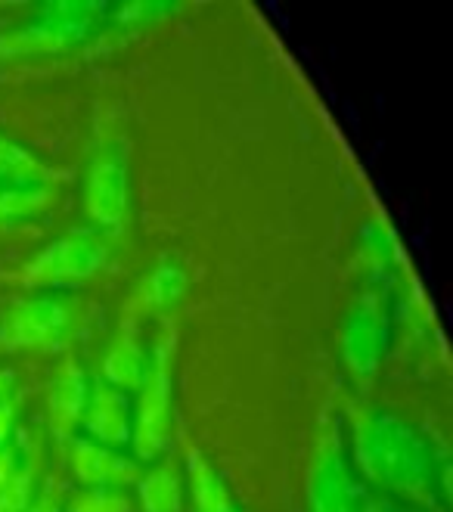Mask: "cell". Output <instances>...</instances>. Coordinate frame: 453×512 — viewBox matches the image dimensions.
<instances>
[{
	"instance_id": "obj_4",
	"label": "cell",
	"mask_w": 453,
	"mask_h": 512,
	"mask_svg": "<svg viewBox=\"0 0 453 512\" xmlns=\"http://www.w3.org/2000/svg\"><path fill=\"white\" fill-rule=\"evenodd\" d=\"M84 212L103 233H115L128 218V159L112 143L103 146L87 165Z\"/></svg>"
},
{
	"instance_id": "obj_16",
	"label": "cell",
	"mask_w": 453,
	"mask_h": 512,
	"mask_svg": "<svg viewBox=\"0 0 453 512\" xmlns=\"http://www.w3.org/2000/svg\"><path fill=\"white\" fill-rule=\"evenodd\" d=\"M22 466H19V457H16V450L13 447H0V491H4L10 481H13V475L19 472Z\"/></svg>"
},
{
	"instance_id": "obj_9",
	"label": "cell",
	"mask_w": 453,
	"mask_h": 512,
	"mask_svg": "<svg viewBox=\"0 0 453 512\" xmlns=\"http://www.w3.org/2000/svg\"><path fill=\"white\" fill-rule=\"evenodd\" d=\"M149 370V354L143 351L140 345V336L134 326H125L122 333H118L106 351V360H103V382L118 388V391H137L143 376Z\"/></svg>"
},
{
	"instance_id": "obj_6",
	"label": "cell",
	"mask_w": 453,
	"mask_h": 512,
	"mask_svg": "<svg viewBox=\"0 0 453 512\" xmlns=\"http://www.w3.org/2000/svg\"><path fill=\"white\" fill-rule=\"evenodd\" d=\"M84 432L90 441L103 447H125L131 444V423H134V407L125 391H118L106 382H97L87 395L84 407Z\"/></svg>"
},
{
	"instance_id": "obj_12",
	"label": "cell",
	"mask_w": 453,
	"mask_h": 512,
	"mask_svg": "<svg viewBox=\"0 0 453 512\" xmlns=\"http://www.w3.org/2000/svg\"><path fill=\"white\" fill-rule=\"evenodd\" d=\"M190 478H193V500H196L199 512H233L218 472L211 469L199 454H190Z\"/></svg>"
},
{
	"instance_id": "obj_13",
	"label": "cell",
	"mask_w": 453,
	"mask_h": 512,
	"mask_svg": "<svg viewBox=\"0 0 453 512\" xmlns=\"http://www.w3.org/2000/svg\"><path fill=\"white\" fill-rule=\"evenodd\" d=\"M53 193H0V230L44 215Z\"/></svg>"
},
{
	"instance_id": "obj_14",
	"label": "cell",
	"mask_w": 453,
	"mask_h": 512,
	"mask_svg": "<svg viewBox=\"0 0 453 512\" xmlns=\"http://www.w3.org/2000/svg\"><path fill=\"white\" fill-rule=\"evenodd\" d=\"M35 475L38 466L28 463L22 466L10 485L0 491V512H28V503H32V488H35Z\"/></svg>"
},
{
	"instance_id": "obj_1",
	"label": "cell",
	"mask_w": 453,
	"mask_h": 512,
	"mask_svg": "<svg viewBox=\"0 0 453 512\" xmlns=\"http://www.w3.org/2000/svg\"><path fill=\"white\" fill-rule=\"evenodd\" d=\"M84 326V308L66 292L22 298L0 320V345L22 348H63Z\"/></svg>"
},
{
	"instance_id": "obj_15",
	"label": "cell",
	"mask_w": 453,
	"mask_h": 512,
	"mask_svg": "<svg viewBox=\"0 0 453 512\" xmlns=\"http://www.w3.org/2000/svg\"><path fill=\"white\" fill-rule=\"evenodd\" d=\"M69 512H131V503L112 491H84L69 503Z\"/></svg>"
},
{
	"instance_id": "obj_19",
	"label": "cell",
	"mask_w": 453,
	"mask_h": 512,
	"mask_svg": "<svg viewBox=\"0 0 453 512\" xmlns=\"http://www.w3.org/2000/svg\"><path fill=\"white\" fill-rule=\"evenodd\" d=\"M28 512H59V509H56V503H53V500H50V497L44 494V497H41V500H38V503H35L32 509H28Z\"/></svg>"
},
{
	"instance_id": "obj_8",
	"label": "cell",
	"mask_w": 453,
	"mask_h": 512,
	"mask_svg": "<svg viewBox=\"0 0 453 512\" xmlns=\"http://www.w3.org/2000/svg\"><path fill=\"white\" fill-rule=\"evenodd\" d=\"M53 171L41 156L0 134V193H53Z\"/></svg>"
},
{
	"instance_id": "obj_5",
	"label": "cell",
	"mask_w": 453,
	"mask_h": 512,
	"mask_svg": "<svg viewBox=\"0 0 453 512\" xmlns=\"http://www.w3.org/2000/svg\"><path fill=\"white\" fill-rule=\"evenodd\" d=\"M69 469L90 491H112L118 485H134L140 481V466L115 450L90 441L72 438L69 441Z\"/></svg>"
},
{
	"instance_id": "obj_10",
	"label": "cell",
	"mask_w": 453,
	"mask_h": 512,
	"mask_svg": "<svg viewBox=\"0 0 453 512\" xmlns=\"http://www.w3.org/2000/svg\"><path fill=\"white\" fill-rule=\"evenodd\" d=\"M184 292H187V270L174 261H162L153 274L143 277L134 301H128V305L134 314H162L174 308L184 298Z\"/></svg>"
},
{
	"instance_id": "obj_17",
	"label": "cell",
	"mask_w": 453,
	"mask_h": 512,
	"mask_svg": "<svg viewBox=\"0 0 453 512\" xmlns=\"http://www.w3.org/2000/svg\"><path fill=\"white\" fill-rule=\"evenodd\" d=\"M13 426H16V404H0V447L7 444V438L13 435Z\"/></svg>"
},
{
	"instance_id": "obj_11",
	"label": "cell",
	"mask_w": 453,
	"mask_h": 512,
	"mask_svg": "<svg viewBox=\"0 0 453 512\" xmlns=\"http://www.w3.org/2000/svg\"><path fill=\"white\" fill-rule=\"evenodd\" d=\"M140 503L146 512H180V481L171 466L140 475Z\"/></svg>"
},
{
	"instance_id": "obj_18",
	"label": "cell",
	"mask_w": 453,
	"mask_h": 512,
	"mask_svg": "<svg viewBox=\"0 0 453 512\" xmlns=\"http://www.w3.org/2000/svg\"><path fill=\"white\" fill-rule=\"evenodd\" d=\"M16 391V373L13 370H0V404H10Z\"/></svg>"
},
{
	"instance_id": "obj_2",
	"label": "cell",
	"mask_w": 453,
	"mask_h": 512,
	"mask_svg": "<svg viewBox=\"0 0 453 512\" xmlns=\"http://www.w3.org/2000/svg\"><path fill=\"white\" fill-rule=\"evenodd\" d=\"M112 258V239L97 227H75L44 246L22 267L19 280L32 289H66L84 283Z\"/></svg>"
},
{
	"instance_id": "obj_3",
	"label": "cell",
	"mask_w": 453,
	"mask_h": 512,
	"mask_svg": "<svg viewBox=\"0 0 453 512\" xmlns=\"http://www.w3.org/2000/svg\"><path fill=\"white\" fill-rule=\"evenodd\" d=\"M131 444L137 460H159L171 444V339L149 354V370L137 388Z\"/></svg>"
},
{
	"instance_id": "obj_7",
	"label": "cell",
	"mask_w": 453,
	"mask_h": 512,
	"mask_svg": "<svg viewBox=\"0 0 453 512\" xmlns=\"http://www.w3.org/2000/svg\"><path fill=\"white\" fill-rule=\"evenodd\" d=\"M87 373L78 360L66 357L63 364L56 367L53 382L47 388V419H50V432L59 441H72V432L78 429L84 407H87Z\"/></svg>"
}]
</instances>
